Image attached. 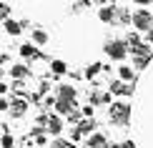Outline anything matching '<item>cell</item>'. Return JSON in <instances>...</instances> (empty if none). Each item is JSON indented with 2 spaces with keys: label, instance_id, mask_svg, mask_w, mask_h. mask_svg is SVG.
<instances>
[{
  "label": "cell",
  "instance_id": "cell-27",
  "mask_svg": "<svg viewBox=\"0 0 153 148\" xmlns=\"http://www.w3.org/2000/svg\"><path fill=\"white\" fill-rule=\"evenodd\" d=\"M5 108H8V103H5L3 98H0V111H5Z\"/></svg>",
  "mask_w": 153,
  "mask_h": 148
},
{
  "label": "cell",
  "instance_id": "cell-23",
  "mask_svg": "<svg viewBox=\"0 0 153 148\" xmlns=\"http://www.w3.org/2000/svg\"><path fill=\"white\" fill-rule=\"evenodd\" d=\"M83 115H85V118H93V106H85V108H83Z\"/></svg>",
  "mask_w": 153,
  "mask_h": 148
},
{
  "label": "cell",
  "instance_id": "cell-28",
  "mask_svg": "<svg viewBox=\"0 0 153 148\" xmlns=\"http://www.w3.org/2000/svg\"><path fill=\"white\" fill-rule=\"evenodd\" d=\"M133 3H138V5H148L151 0H133Z\"/></svg>",
  "mask_w": 153,
  "mask_h": 148
},
{
  "label": "cell",
  "instance_id": "cell-13",
  "mask_svg": "<svg viewBox=\"0 0 153 148\" xmlns=\"http://www.w3.org/2000/svg\"><path fill=\"white\" fill-rule=\"evenodd\" d=\"M33 40L38 43V45H43V43H48V33H45V30H40V28H35L33 30Z\"/></svg>",
  "mask_w": 153,
  "mask_h": 148
},
{
  "label": "cell",
  "instance_id": "cell-16",
  "mask_svg": "<svg viewBox=\"0 0 153 148\" xmlns=\"http://www.w3.org/2000/svg\"><path fill=\"white\" fill-rule=\"evenodd\" d=\"M50 68H53L55 75H63V73H65V63H63V60H53V65H50Z\"/></svg>",
  "mask_w": 153,
  "mask_h": 148
},
{
  "label": "cell",
  "instance_id": "cell-2",
  "mask_svg": "<svg viewBox=\"0 0 153 148\" xmlns=\"http://www.w3.org/2000/svg\"><path fill=\"white\" fill-rule=\"evenodd\" d=\"M131 20H133V25H136V30H146V33H148V30L153 28V13L151 10H136Z\"/></svg>",
  "mask_w": 153,
  "mask_h": 148
},
{
  "label": "cell",
  "instance_id": "cell-18",
  "mask_svg": "<svg viewBox=\"0 0 153 148\" xmlns=\"http://www.w3.org/2000/svg\"><path fill=\"white\" fill-rule=\"evenodd\" d=\"M8 18H10V8L5 3H0V20H8Z\"/></svg>",
  "mask_w": 153,
  "mask_h": 148
},
{
  "label": "cell",
  "instance_id": "cell-21",
  "mask_svg": "<svg viewBox=\"0 0 153 148\" xmlns=\"http://www.w3.org/2000/svg\"><path fill=\"white\" fill-rule=\"evenodd\" d=\"M146 63H148V58H141V55H136V68H146Z\"/></svg>",
  "mask_w": 153,
  "mask_h": 148
},
{
  "label": "cell",
  "instance_id": "cell-3",
  "mask_svg": "<svg viewBox=\"0 0 153 148\" xmlns=\"http://www.w3.org/2000/svg\"><path fill=\"white\" fill-rule=\"evenodd\" d=\"M105 53L111 58H116V60H123L126 53H128V45H126V40H108L105 43Z\"/></svg>",
  "mask_w": 153,
  "mask_h": 148
},
{
  "label": "cell",
  "instance_id": "cell-9",
  "mask_svg": "<svg viewBox=\"0 0 153 148\" xmlns=\"http://www.w3.org/2000/svg\"><path fill=\"white\" fill-rule=\"evenodd\" d=\"M88 148H105V136L103 133H95L88 138Z\"/></svg>",
  "mask_w": 153,
  "mask_h": 148
},
{
  "label": "cell",
  "instance_id": "cell-26",
  "mask_svg": "<svg viewBox=\"0 0 153 148\" xmlns=\"http://www.w3.org/2000/svg\"><path fill=\"white\" fill-rule=\"evenodd\" d=\"M118 148H136V143H133V141H126V143H120Z\"/></svg>",
  "mask_w": 153,
  "mask_h": 148
},
{
  "label": "cell",
  "instance_id": "cell-10",
  "mask_svg": "<svg viewBox=\"0 0 153 148\" xmlns=\"http://www.w3.org/2000/svg\"><path fill=\"white\" fill-rule=\"evenodd\" d=\"M78 131H80V136H85V133L95 131V120H93V118H85V120H80V123H78Z\"/></svg>",
  "mask_w": 153,
  "mask_h": 148
},
{
  "label": "cell",
  "instance_id": "cell-24",
  "mask_svg": "<svg viewBox=\"0 0 153 148\" xmlns=\"http://www.w3.org/2000/svg\"><path fill=\"white\" fill-rule=\"evenodd\" d=\"M68 115H71V120H73V123H80V113H75V111H71Z\"/></svg>",
  "mask_w": 153,
  "mask_h": 148
},
{
  "label": "cell",
  "instance_id": "cell-30",
  "mask_svg": "<svg viewBox=\"0 0 153 148\" xmlns=\"http://www.w3.org/2000/svg\"><path fill=\"white\" fill-rule=\"evenodd\" d=\"M148 40H151V43H153V28H151V30H148Z\"/></svg>",
  "mask_w": 153,
  "mask_h": 148
},
{
  "label": "cell",
  "instance_id": "cell-14",
  "mask_svg": "<svg viewBox=\"0 0 153 148\" xmlns=\"http://www.w3.org/2000/svg\"><path fill=\"white\" fill-rule=\"evenodd\" d=\"M118 73H120V78H123V80H133V78H136V73H133L131 65H120Z\"/></svg>",
  "mask_w": 153,
  "mask_h": 148
},
{
  "label": "cell",
  "instance_id": "cell-15",
  "mask_svg": "<svg viewBox=\"0 0 153 148\" xmlns=\"http://www.w3.org/2000/svg\"><path fill=\"white\" fill-rule=\"evenodd\" d=\"M55 111H58V113H71V111H73V103H65V100H55Z\"/></svg>",
  "mask_w": 153,
  "mask_h": 148
},
{
  "label": "cell",
  "instance_id": "cell-7",
  "mask_svg": "<svg viewBox=\"0 0 153 148\" xmlns=\"http://www.w3.org/2000/svg\"><path fill=\"white\" fill-rule=\"evenodd\" d=\"M48 131L53 133V136H58V133L63 131V120L58 118V115H50L48 118Z\"/></svg>",
  "mask_w": 153,
  "mask_h": 148
},
{
  "label": "cell",
  "instance_id": "cell-22",
  "mask_svg": "<svg viewBox=\"0 0 153 148\" xmlns=\"http://www.w3.org/2000/svg\"><path fill=\"white\" fill-rule=\"evenodd\" d=\"M68 146V141H63V138H55L53 141V148H65Z\"/></svg>",
  "mask_w": 153,
  "mask_h": 148
},
{
  "label": "cell",
  "instance_id": "cell-33",
  "mask_svg": "<svg viewBox=\"0 0 153 148\" xmlns=\"http://www.w3.org/2000/svg\"><path fill=\"white\" fill-rule=\"evenodd\" d=\"M98 3H103V0H98Z\"/></svg>",
  "mask_w": 153,
  "mask_h": 148
},
{
  "label": "cell",
  "instance_id": "cell-6",
  "mask_svg": "<svg viewBox=\"0 0 153 148\" xmlns=\"http://www.w3.org/2000/svg\"><path fill=\"white\" fill-rule=\"evenodd\" d=\"M25 111H28V103H25V100H20V98H18V100H13V106H10V113L15 115V118H20V115H23Z\"/></svg>",
  "mask_w": 153,
  "mask_h": 148
},
{
  "label": "cell",
  "instance_id": "cell-17",
  "mask_svg": "<svg viewBox=\"0 0 153 148\" xmlns=\"http://www.w3.org/2000/svg\"><path fill=\"white\" fill-rule=\"evenodd\" d=\"M20 55H23V58H33V55H35V48L25 43V45H20Z\"/></svg>",
  "mask_w": 153,
  "mask_h": 148
},
{
  "label": "cell",
  "instance_id": "cell-25",
  "mask_svg": "<svg viewBox=\"0 0 153 148\" xmlns=\"http://www.w3.org/2000/svg\"><path fill=\"white\" fill-rule=\"evenodd\" d=\"M71 138H73V141H80V131H78V128H73V133H71Z\"/></svg>",
  "mask_w": 153,
  "mask_h": 148
},
{
  "label": "cell",
  "instance_id": "cell-31",
  "mask_svg": "<svg viewBox=\"0 0 153 148\" xmlns=\"http://www.w3.org/2000/svg\"><path fill=\"white\" fill-rule=\"evenodd\" d=\"M65 148H75V146H73V143H68V146H65Z\"/></svg>",
  "mask_w": 153,
  "mask_h": 148
},
{
  "label": "cell",
  "instance_id": "cell-20",
  "mask_svg": "<svg viewBox=\"0 0 153 148\" xmlns=\"http://www.w3.org/2000/svg\"><path fill=\"white\" fill-rule=\"evenodd\" d=\"M98 68H100V65H98V63H95V65H91V68H88V70H85V78H93V75H95V73H98Z\"/></svg>",
  "mask_w": 153,
  "mask_h": 148
},
{
  "label": "cell",
  "instance_id": "cell-29",
  "mask_svg": "<svg viewBox=\"0 0 153 148\" xmlns=\"http://www.w3.org/2000/svg\"><path fill=\"white\" fill-rule=\"evenodd\" d=\"M8 91V86H5V83H0V93H5Z\"/></svg>",
  "mask_w": 153,
  "mask_h": 148
},
{
  "label": "cell",
  "instance_id": "cell-11",
  "mask_svg": "<svg viewBox=\"0 0 153 148\" xmlns=\"http://www.w3.org/2000/svg\"><path fill=\"white\" fill-rule=\"evenodd\" d=\"M5 33L8 35H20V23H15V20H5Z\"/></svg>",
  "mask_w": 153,
  "mask_h": 148
},
{
  "label": "cell",
  "instance_id": "cell-34",
  "mask_svg": "<svg viewBox=\"0 0 153 148\" xmlns=\"http://www.w3.org/2000/svg\"><path fill=\"white\" fill-rule=\"evenodd\" d=\"M116 148H118V146H116Z\"/></svg>",
  "mask_w": 153,
  "mask_h": 148
},
{
  "label": "cell",
  "instance_id": "cell-12",
  "mask_svg": "<svg viewBox=\"0 0 153 148\" xmlns=\"http://www.w3.org/2000/svg\"><path fill=\"white\" fill-rule=\"evenodd\" d=\"M10 73H13V78H28L30 70L25 68V65H13V68H10Z\"/></svg>",
  "mask_w": 153,
  "mask_h": 148
},
{
  "label": "cell",
  "instance_id": "cell-4",
  "mask_svg": "<svg viewBox=\"0 0 153 148\" xmlns=\"http://www.w3.org/2000/svg\"><path fill=\"white\" fill-rule=\"evenodd\" d=\"M58 100L73 103V100H75V88H71V86H58Z\"/></svg>",
  "mask_w": 153,
  "mask_h": 148
},
{
  "label": "cell",
  "instance_id": "cell-5",
  "mask_svg": "<svg viewBox=\"0 0 153 148\" xmlns=\"http://www.w3.org/2000/svg\"><path fill=\"white\" fill-rule=\"evenodd\" d=\"M111 93L113 95H131V86H126L123 80H116V83H111Z\"/></svg>",
  "mask_w": 153,
  "mask_h": 148
},
{
  "label": "cell",
  "instance_id": "cell-32",
  "mask_svg": "<svg viewBox=\"0 0 153 148\" xmlns=\"http://www.w3.org/2000/svg\"><path fill=\"white\" fill-rule=\"evenodd\" d=\"M0 78H3V68H0Z\"/></svg>",
  "mask_w": 153,
  "mask_h": 148
},
{
  "label": "cell",
  "instance_id": "cell-19",
  "mask_svg": "<svg viewBox=\"0 0 153 148\" xmlns=\"http://www.w3.org/2000/svg\"><path fill=\"white\" fill-rule=\"evenodd\" d=\"M0 146H3V148H13V136H3Z\"/></svg>",
  "mask_w": 153,
  "mask_h": 148
},
{
  "label": "cell",
  "instance_id": "cell-1",
  "mask_svg": "<svg viewBox=\"0 0 153 148\" xmlns=\"http://www.w3.org/2000/svg\"><path fill=\"white\" fill-rule=\"evenodd\" d=\"M108 115H111V120H116V123H126V120L131 118V106L128 103H111Z\"/></svg>",
  "mask_w": 153,
  "mask_h": 148
},
{
  "label": "cell",
  "instance_id": "cell-8",
  "mask_svg": "<svg viewBox=\"0 0 153 148\" xmlns=\"http://www.w3.org/2000/svg\"><path fill=\"white\" fill-rule=\"evenodd\" d=\"M98 18L103 23H113V20H116V8H108V5H105V8H100L98 10Z\"/></svg>",
  "mask_w": 153,
  "mask_h": 148
}]
</instances>
